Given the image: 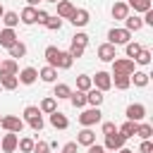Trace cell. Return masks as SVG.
Listing matches in <instances>:
<instances>
[{
    "instance_id": "obj_1",
    "label": "cell",
    "mask_w": 153,
    "mask_h": 153,
    "mask_svg": "<svg viewBox=\"0 0 153 153\" xmlns=\"http://www.w3.org/2000/svg\"><path fill=\"white\" fill-rule=\"evenodd\" d=\"M22 120H24L33 131H41V129H43V112L38 110V105H26Z\"/></svg>"
},
{
    "instance_id": "obj_2",
    "label": "cell",
    "mask_w": 153,
    "mask_h": 153,
    "mask_svg": "<svg viewBox=\"0 0 153 153\" xmlns=\"http://www.w3.org/2000/svg\"><path fill=\"white\" fill-rule=\"evenodd\" d=\"M100 120H103L100 108H84L81 115H79V124H81V127H93V124H98Z\"/></svg>"
},
{
    "instance_id": "obj_3",
    "label": "cell",
    "mask_w": 153,
    "mask_h": 153,
    "mask_svg": "<svg viewBox=\"0 0 153 153\" xmlns=\"http://www.w3.org/2000/svg\"><path fill=\"white\" fill-rule=\"evenodd\" d=\"M136 69H134V60H129V57H115L112 60V74H127V76H131Z\"/></svg>"
},
{
    "instance_id": "obj_4",
    "label": "cell",
    "mask_w": 153,
    "mask_h": 153,
    "mask_svg": "<svg viewBox=\"0 0 153 153\" xmlns=\"http://www.w3.org/2000/svg\"><path fill=\"white\" fill-rule=\"evenodd\" d=\"M0 127H2L5 131H10V134H22V129H24V120L17 117V115H5L2 122H0Z\"/></svg>"
},
{
    "instance_id": "obj_5",
    "label": "cell",
    "mask_w": 153,
    "mask_h": 153,
    "mask_svg": "<svg viewBox=\"0 0 153 153\" xmlns=\"http://www.w3.org/2000/svg\"><path fill=\"white\" fill-rule=\"evenodd\" d=\"M131 41V33L127 29H110L108 31V43L110 45H127Z\"/></svg>"
},
{
    "instance_id": "obj_6",
    "label": "cell",
    "mask_w": 153,
    "mask_h": 153,
    "mask_svg": "<svg viewBox=\"0 0 153 153\" xmlns=\"http://www.w3.org/2000/svg\"><path fill=\"white\" fill-rule=\"evenodd\" d=\"M91 81H93V88H98V91H103V93L112 88V79H110L108 72H96V74L91 76Z\"/></svg>"
},
{
    "instance_id": "obj_7",
    "label": "cell",
    "mask_w": 153,
    "mask_h": 153,
    "mask_svg": "<svg viewBox=\"0 0 153 153\" xmlns=\"http://www.w3.org/2000/svg\"><path fill=\"white\" fill-rule=\"evenodd\" d=\"M124 136L120 134V131H115V134H108L105 136V141H103V148L105 151H120V148H124Z\"/></svg>"
},
{
    "instance_id": "obj_8",
    "label": "cell",
    "mask_w": 153,
    "mask_h": 153,
    "mask_svg": "<svg viewBox=\"0 0 153 153\" xmlns=\"http://www.w3.org/2000/svg\"><path fill=\"white\" fill-rule=\"evenodd\" d=\"M127 120L129 122H141L143 117H146V105H141V103H131L129 108H127Z\"/></svg>"
},
{
    "instance_id": "obj_9",
    "label": "cell",
    "mask_w": 153,
    "mask_h": 153,
    "mask_svg": "<svg viewBox=\"0 0 153 153\" xmlns=\"http://www.w3.org/2000/svg\"><path fill=\"white\" fill-rule=\"evenodd\" d=\"M17 143H19V134H10V131H5V136L0 139V148H2V153H14V151H17Z\"/></svg>"
},
{
    "instance_id": "obj_10",
    "label": "cell",
    "mask_w": 153,
    "mask_h": 153,
    "mask_svg": "<svg viewBox=\"0 0 153 153\" xmlns=\"http://www.w3.org/2000/svg\"><path fill=\"white\" fill-rule=\"evenodd\" d=\"M17 79H19V84H24V86H31V84L38 79V69H36V67H24V69H19Z\"/></svg>"
},
{
    "instance_id": "obj_11",
    "label": "cell",
    "mask_w": 153,
    "mask_h": 153,
    "mask_svg": "<svg viewBox=\"0 0 153 153\" xmlns=\"http://www.w3.org/2000/svg\"><path fill=\"white\" fill-rule=\"evenodd\" d=\"M96 143V131L91 129V127H84L79 134H76V146H93Z\"/></svg>"
},
{
    "instance_id": "obj_12",
    "label": "cell",
    "mask_w": 153,
    "mask_h": 153,
    "mask_svg": "<svg viewBox=\"0 0 153 153\" xmlns=\"http://www.w3.org/2000/svg\"><path fill=\"white\" fill-rule=\"evenodd\" d=\"M69 22H72L74 26H86V24L91 22V14H88V10H84V7H76V10L72 12Z\"/></svg>"
},
{
    "instance_id": "obj_13",
    "label": "cell",
    "mask_w": 153,
    "mask_h": 153,
    "mask_svg": "<svg viewBox=\"0 0 153 153\" xmlns=\"http://www.w3.org/2000/svg\"><path fill=\"white\" fill-rule=\"evenodd\" d=\"M98 60L100 62H112L115 57H117V50H115V45H110V43H103V45H98Z\"/></svg>"
},
{
    "instance_id": "obj_14",
    "label": "cell",
    "mask_w": 153,
    "mask_h": 153,
    "mask_svg": "<svg viewBox=\"0 0 153 153\" xmlns=\"http://www.w3.org/2000/svg\"><path fill=\"white\" fill-rule=\"evenodd\" d=\"M103 100H105L103 91H98V88H88V91H86V105H91V108H100Z\"/></svg>"
},
{
    "instance_id": "obj_15",
    "label": "cell",
    "mask_w": 153,
    "mask_h": 153,
    "mask_svg": "<svg viewBox=\"0 0 153 153\" xmlns=\"http://www.w3.org/2000/svg\"><path fill=\"white\" fill-rule=\"evenodd\" d=\"M122 22H124V29H127L129 33H131V31H141V29H143V22H141V17H136V14H127Z\"/></svg>"
},
{
    "instance_id": "obj_16",
    "label": "cell",
    "mask_w": 153,
    "mask_h": 153,
    "mask_svg": "<svg viewBox=\"0 0 153 153\" xmlns=\"http://www.w3.org/2000/svg\"><path fill=\"white\" fill-rule=\"evenodd\" d=\"M50 124H53L55 129H67V127H69V120H67L65 112L55 110V112H50Z\"/></svg>"
},
{
    "instance_id": "obj_17",
    "label": "cell",
    "mask_w": 153,
    "mask_h": 153,
    "mask_svg": "<svg viewBox=\"0 0 153 153\" xmlns=\"http://www.w3.org/2000/svg\"><path fill=\"white\" fill-rule=\"evenodd\" d=\"M72 65H74V60L69 57V53L67 50H60L57 57H55V69H69Z\"/></svg>"
},
{
    "instance_id": "obj_18",
    "label": "cell",
    "mask_w": 153,
    "mask_h": 153,
    "mask_svg": "<svg viewBox=\"0 0 153 153\" xmlns=\"http://www.w3.org/2000/svg\"><path fill=\"white\" fill-rule=\"evenodd\" d=\"M19 38H17V33H14V29H2L0 31V45L2 48H10V45H14Z\"/></svg>"
},
{
    "instance_id": "obj_19",
    "label": "cell",
    "mask_w": 153,
    "mask_h": 153,
    "mask_svg": "<svg viewBox=\"0 0 153 153\" xmlns=\"http://www.w3.org/2000/svg\"><path fill=\"white\" fill-rule=\"evenodd\" d=\"M74 10H76V7H74L69 0H60V2H57V17H60V19H69Z\"/></svg>"
},
{
    "instance_id": "obj_20",
    "label": "cell",
    "mask_w": 153,
    "mask_h": 153,
    "mask_svg": "<svg viewBox=\"0 0 153 153\" xmlns=\"http://www.w3.org/2000/svg\"><path fill=\"white\" fill-rule=\"evenodd\" d=\"M36 10H38V7H29V5H26V7L22 10V14H19V22L26 24V26L36 24Z\"/></svg>"
},
{
    "instance_id": "obj_21",
    "label": "cell",
    "mask_w": 153,
    "mask_h": 153,
    "mask_svg": "<svg viewBox=\"0 0 153 153\" xmlns=\"http://www.w3.org/2000/svg\"><path fill=\"white\" fill-rule=\"evenodd\" d=\"M38 76H41V81H45V84H55V79H57V69L45 65V67L38 69Z\"/></svg>"
},
{
    "instance_id": "obj_22",
    "label": "cell",
    "mask_w": 153,
    "mask_h": 153,
    "mask_svg": "<svg viewBox=\"0 0 153 153\" xmlns=\"http://www.w3.org/2000/svg\"><path fill=\"white\" fill-rule=\"evenodd\" d=\"M148 79H151V74H148V72H143V69H141V72H134V74L129 76V81H131L136 88H143V86H148Z\"/></svg>"
},
{
    "instance_id": "obj_23",
    "label": "cell",
    "mask_w": 153,
    "mask_h": 153,
    "mask_svg": "<svg viewBox=\"0 0 153 153\" xmlns=\"http://www.w3.org/2000/svg\"><path fill=\"white\" fill-rule=\"evenodd\" d=\"M0 86H2L5 91H14V88L19 86L17 74H0Z\"/></svg>"
},
{
    "instance_id": "obj_24",
    "label": "cell",
    "mask_w": 153,
    "mask_h": 153,
    "mask_svg": "<svg viewBox=\"0 0 153 153\" xmlns=\"http://www.w3.org/2000/svg\"><path fill=\"white\" fill-rule=\"evenodd\" d=\"M110 79H112V86L120 88V91H127V88L131 86V81H129L127 74H110Z\"/></svg>"
},
{
    "instance_id": "obj_25",
    "label": "cell",
    "mask_w": 153,
    "mask_h": 153,
    "mask_svg": "<svg viewBox=\"0 0 153 153\" xmlns=\"http://www.w3.org/2000/svg\"><path fill=\"white\" fill-rule=\"evenodd\" d=\"M67 100H69L74 108H79V110H84V108H86V93H84V91H72Z\"/></svg>"
},
{
    "instance_id": "obj_26",
    "label": "cell",
    "mask_w": 153,
    "mask_h": 153,
    "mask_svg": "<svg viewBox=\"0 0 153 153\" xmlns=\"http://www.w3.org/2000/svg\"><path fill=\"white\" fill-rule=\"evenodd\" d=\"M0 74H19V65H17V60H12V57L2 60V62H0Z\"/></svg>"
},
{
    "instance_id": "obj_27",
    "label": "cell",
    "mask_w": 153,
    "mask_h": 153,
    "mask_svg": "<svg viewBox=\"0 0 153 153\" xmlns=\"http://www.w3.org/2000/svg\"><path fill=\"white\" fill-rule=\"evenodd\" d=\"M136 136H139L141 141L151 139V136H153V124H148V122H139V124H136Z\"/></svg>"
},
{
    "instance_id": "obj_28",
    "label": "cell",
    "mask_w": 153,
    "mask_h": 153,
    "mask_svg": "<svg viewBox=\"0 0 153 153\" xmlns=\"http://www.w3.org/2000/svg\"><path fill=\"white\" fill-rule=\"evenodd\" d=\"M127 7H129V10H134V12H148V10H153L151 0H129V2H127Z\"/></svg>"
},
{
    "instance_id": "obj_29",
    "label": "cell",
    "mask_w": 153,
    "mask_h": 153,
    "mask_svg": "<svg viewBox=\"0 0 153 153\" xmlns=\"http://www.w3.org/2000/svg\"><path fill=\"white\" fill-rule=\"evenodd\" d=\"M38 110H41V112H45V115H50V112H55V110H57V100H55L53 96H48V98H43V100H41Z\"/></svg>"
},
{
    "instance_id": "obj_30",
    "label": "cell",
    "mask_w": 153,
    "mask_h": 153,
    "mask_svg": "<svg viewBox=\"0 0 153 153\" xmlns=\"http://www.w3.org/2000/svg\"><path fill=\"white\" fill-rule=\"evenodd\" d=\"M136 124H139V122H129V120H127L122 127H117V131H120L124 139H131V136H136Z\"/></svg>"
},
{
    "instance_id": "obj_31",
    "label": "cell",
    "mask_w": 153,
    "mask_h": 153,
    "mask_svg": "<svg viewBox=\"0 0 153 153\" xmlns=\"http://www.w3.org/2000/svg\"><path fill=\"white\" fill-rule=\"evenodd\" d=\"M127 14H129V7H127V2L117 0V2L112 5V17H115V19H124Z\"/></svg>"
},
{
    "instance_id": "obj_32",
    "label": "cell",
    "mask_w": 153,
    "mask_h": 153,
    "mask_svg": "<svg viewBox=\"0 0 153 153\" xmlns=\"http://www.w3.org/2000/svg\"><path fill=\"white\" fill-rule=\"evenodd\" d=\"M7 50H10V57H12V60H17V57H24V55H26V45H24L22 41H17L14 45H10Z\"/></svg>"
},
{
    "instance_id": "obj_33",
    "label": "cell",
    "mask_w": 153,
    "mask_h": 153,
    "mask_svg": "<svg viewBox=\"0 0 153 153\" xmlns=\"http://www.w3.org/2000/svg\"><path fill=\"white\" fill-rule=\"evenodd\" d=\"M88 88H93V81H91V76L88 74H79L76 76V91H88Z\"/></svg>"
},
{
    "instance_id": "obj_34",
    "label": "cell",
    "mask_w": 153,
    "mask_h": 153,
    "mask_svg": "<svg viewBox=\"0 0 153 153\" xmlns=\"http://www.w3.org/2000/svg\"><path fill=\"white\" fill-rule=\"evenodd\" d=\"M69 93H72V88H69L67 84H55L53 98H55V100H62V98H69Z\"/></svg>"
},
{
    "instance_id": "obj_35",
    "label": "cell",
    "mask_w": 153,
    "mask_h": 153,
    "mask_svg": "<svg viewBox=\"0 0 153 153\" xmlns=\"http://www.w3.org/2000/svg\"><path fill=\"white\" fill-rule=\"evenodd\" d=\"M2 24H5V29H14L19 24V14L17 12H5L2 14Z\"/></svg>"
},
{
    "instance_id": "obj_36",
    "label": "cell",
    "mask_w": 153,
    "mask_h": 153,
    "mask_svg": "<svg viewBox=\"0 0 153 153\" xmlns=\"http://www.w3.org/2000/svg\"><path fill=\"white\" fill-rule=\"evenodd\" d=\"M124 48H127V57H129V60H134V57L141 53V48H143V45H141V43H136V41H129Z\"/></svg>"
},
{
    "instance_id": "obj_37",
    "label": "cell",
    "mask_w": 153,
    "mask_h": 153,
    "mask_svg": "<svg viewBox=\"0 0 153 153\" xmlns=\"http://www.w3.org/2000/svg\"><path fill=\"white\" fill-rule=\"evenodd\" d=\"M57 53H60V48H55V45H48L45 48V62H48V67H55V57H57Z\"/></svg>"
},
{
    "instance_id": "obj_38",
    "label": "cell",
    "mask_w": 153,
    "mask_h": 153,
    "mask_svg": "<svg viewBox=\"0 0 153 153\" xmlns=\"http://www.w3.org/2000/svg\"><path fill=\"white\" fill-rule=\"evenodd\" d=\"M151 57H153V53H151L148 48H141V53L134 57V62H139V65H143V67H146V65H151Z\"/></svg>"
},
{
    "instance_id": "obj_39",
    "label": "cell",
    "mask_w": 153,
    "mask_h": 153,
    "mask_svg": "<svg viewBox=\"0 0 153 153\" xmlns=\"http://www.w3.org/2000/svg\"><path fill=\"white\" fill-rule=\"evenodd\" d=\"M43 26H45V29H50V31H60V29H62V19H60L57 14H55V17H48Z\"/></svg>"
},
{
    "instance_id": "obj_40",
    "label": "cell",
    "mask_w": 153,
    "mask_h": 153,
    "mask_svg": "<svg viewBox=\"0 0 153 153\" xmlns=\"http://www.w3.org/2000/svg\"><path fill=\"white\" fill-rule=\"evenodd\" d=\"M33 139H29V136H24V139H19V143H17V148L22 151V153H31L33 151Z\"/></svg>"
},
{
    "instance_id": "obj_41",
    "label": "cell",
    "mask_w": 153,
    "mask_h": 153,
    "mask_svg": "<svg viewBox=\"0 0 153 153\" xmlns=\"http://www.w3.org/2000/svg\"><path fill=\"white\" fill-rule=\"evenodd\" d=\"M72 43H74V45H81V48H86V45H88V33L76 31V33L72 36Z\"/></svg>"
},
{
    "instance_id": "obj_42",
    "label": "cell",
    "mask_w": 153,
    "mask_h": 153,
    "mask_svg": "<svg viewBox=\"0 0 153 153\" xmlns=\"http://www.w3.org/2000/svg\"><path fill=\"white\" fill-rule=\"evenodd\" d=\"M84 50H86V48H81V45H74V43H72L67 53H69V57H72V60H79V57L84 55Z\"/></svg>"
},
{
    "instance_id": "obj_43",
    "label": "cell",
    "mask_w": 153,
    "mask_h": 153,
    "mask_svg": "<svg viewBox=\"0 0 153 153\" xmlns=\"http://www.w3.org/2000/svg\"><path fill=\"white\" fill-rule=\"evenodd\" d=\"M31 153H50V146H48V141H36Z\"/></svg>"
},
{
    "instance_id": "obj_44",
    "label": "cell",
    "mask_w": 153,
    "mask_h": 153,
    "mask_svg": "<svg viewBox=\"0 0 153 153\" xmlns=\"http://www.w3.org/2000/svg\"><path fill=\"white\" fill-rule=\"evenodd\" d=\"M139 153H153V141H151V139L141 141V146H139Z\"/></svg>"
},
{
    "instance_id": "obj_45",
    "label": "cell",
    "mask_w": 153,
    "mask_h": 153,
    "mask_svg": "<svg viewBox=\"0 0 153 153\" xmlns=\"http://www.w3.org/2000/svg\"><path fill=\"white\" fill-rule=\"evenodd\" d=\"M117 131V124L115 122H103V134L108 136V134H115Z\"/></svg>"
},
{
    "instance_id": "obj_46",
    "label": "cell",
    "mask_w": 153,
    "mask_h": 153,
    "mask_svg": "<svg viewBox=\"0 0 153 153\" xmlns=\"http://www.w3.org/2000/svg\"><path fill=\"white\" fill-rule=\"evenodd\" d=\"M48 17H50V14H48L45 10H36V24H45Z\"/></svg>"
},
{
    "instance_id": "obj_47",
    "label": "cell",
    "mask_w": 153,
    "mask_h": 153,
    "mask_svg": "<svg viewBox=\"0 0 153 153\" xmlns=\"http://www.w3.org/2000/svg\"><path fill=\"white\" fill-rule=\"evenodd\" d=\"M62 153H76V141H67L62 146Z\"/></svg>"
},
{
    "instance_id": "obj_48",
    "label": "cell",
    "mask_w": 153,
    "mask_h": 153,
    "mask_svg": "<svg viewBox=\"0 0 153 153\" xmlns=\"http://www.w3.org/2000/svg\"><path fill=\"white\" fill-rule=\"evenodd\" d=\"M88 153H108L100 143H93V146H88Z\"/></svg>"
},
{
    "instance_id": "obj_49",
    "label": "cell",
    "mask_w": 153,
    "mask_h": 153,
    "mask_svg": "<svg viewBox=\"0 0 153 153\" xmlns=\"http://www.w3.org/2000/svg\"><path fill=\"white\" fill-rule=\"evenodd\" d=\"M38 2H41V0H26V5H29V7H36Z\"/></svg>"
},
{
    "instance_id": "obj_50",
    "label": "cell",
    "mask_w": 153,
    "mask_h": 153,
    "mask_svg": "<svg viewBox=\"0 0 153 153\" xmlns=\"http://www.w3.org/2000/svg\"><path fill=\"white\" fill-rule=\"evenodd\" d=\"M117 153H134V151H129V148H120Z\"/></svg>"
},
{
    "instance_id": "obj_51",
    "label": "cell",
    "mask_w": 153,
    "mask_h": 153,
    "mask_svg": "<svg viewBox=\"0 0 153 153\" xmlns=\"http://www.w3.org/2000/svg\"><path fill=\"white\" fill-rule=\"evenodd\" d=\"M2 14H5V10H2V5H0V19H2Z\"/></svg>"
},
{
    "instance_id": "obj_52",
    "label": "cell",
    "mask_w": 153,
    "mask_h": 153,
    "mask_svg": "<svg viewBox=\"0 0 153 153\" xmlns=\"http://www.w3.org/2000/svg\"><path fill=\"white\" fill-rule=\"evenodd\" d=\"M45 2H55V5H57V2H60V0H45Z\"/></svg>"
},
{
    "instance_id": "obj_53",
    "label": "cell",
    "mask_w": 153,
    "mask_h": 153,
    "mask_svg": "<svg viewBox=\"0 0 153 153\" xmlns=\"http://www.w3.org/2000/svg\"><path fill=\"white\" fill-rule=\"evenodd\" d=\"M0 122H2V115H0Z\"/></svg>"
},
{
    "instance_id": "obj_54",
    "label": "cell",
    "mask_w": 153,
    "mask_h": 153,
    "mask_svg": "<svg viewBox=\"0 0 153 153\" xmlns=\"http://www.w3.org/2000/svg\"><path fill=\"white\" fill-rule=\"evenodd\" d=\"M0 62H2V60H0Z\"/></svg>"
}]
</instances>
